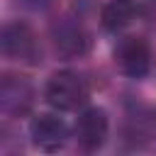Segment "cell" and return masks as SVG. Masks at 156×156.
I'll return each mask as SVG.
<instances>
[{
    "label": "cell",
    "mask_w": 156,
    "mask_h": 156,
    "mask_svg": "<svg viewBox=\"0 0 156 156\" xmlns=\"http://www.w3.org/2000/svg\"><path fill=\"white\" fill-rule=\"evenodd\" d=\"M136 0H107L100 12V22L107 32H122L136 17Z\"/></svg>",
    "instance_id": "obj_8"
},
{
    "label": "cell",
    "mask_w": 156,
    "mask_h": 156,
    "mask_svg": "<svg viewBox=\"0 0 156 156\" xmlns=\"http://www.w3.org/2000/svg\"><path fill=\"white\" fill-rule=\"evenodd\" d=\"M68 136V124L54 112H39L29 122V139L39 151H58L66 146Z\"/></svg>",
    "instance_id": "obj_6"
},
{
    "label": "cell",
    "mask_w": 156,
    "mask_h": 156,
    "mask_svg": "<svg viewBox=\"0 0 156 156\" xmlns=\"http://www.w3.org/2000/svg\"><path fill=\"white\" fill-rule=\"evenodd\" d=\"M51 41L58 56L63 58H76L90 51L93 39L85 24L76 17H61L51 24Z\"/></svg>",
    "instance_id": "obj_4"
},
{
    "label": "cell",
    "mask_w": 156,
    "mask_h": 156,
    "mask_svg": "<svg viewBox=\"0 0 156 156\" xmlns=\"http://www.w3.org/2000/svg\"><path fill=\"white\" fill-rule=\"evenodd\" d=\"M112 56H115V66L127 78L139 80L151 71V46L144 37H136V34L122 37L115 44Z\"/></svg>",
    "instance_id": "obj_3"
},
{
    "label": "cell",
    "mask_w": 156,
    "mask_h": 156,
    "mask_svg": "<svg viewBox=\"0 0 156 156\" xmlns=\"http://www.w3.org/2000/svg\"><path fill=\"white\" fill-rule=\"evenodd\" d=\"M110 119L102 107H85L73 124V136L83 151H98L107 141Z\"/></svg>",
    "instance_id": "obj_7"
},
{
    "label": "cell",
    "mask_w": 156,
    "mask_h": 156,
    "mask_svg": "<svg viewBox=\"0 0 156 156\" xmlns=\"http://www.w3.org/2000/svg\"><path fill=\"white\" fill-rule=\"evenodd\" d=\"M34 105V85L27 76L2 73L0 78V112L5 117H24Z\"/></svg>",
    "instance_id": "obj_5"
},
{
    "label": "cell",
    "mask_w": 156,
    "mask_h": 156,
    "mask_svg": "<svg viewBox=\"0 0 156 156\" xmlns=\"http://www.w3.org/2000/svg\"><path fill=\"white\" fill-rule=\"evenodd\" d=\"M0 51L7 61H17L24 66H39L44 61V49L39 34L27 22H7L0 32Z\"/></svg>",
    "instance_id": "obj_1"
},
{
    "label": "cell",
    "mask_w": 156,
    "mask_h": 156,
    "mask_svg": "<svg viewBox=\"0 0 156 156\" xmlns=\"http://www.w3.org/2000/svg\"><path fill=\"white\" fill-rule=\"evenodd\" d=\"M44 100L61 112L80 110L90 100V85L78 71H56L44 88Z\"/></svg>",
    "instance_id": "obj_2"
},
{
    "label": "cell",
    "mask_w": 156,
    "mask_h": 156,
    "mask_svg": "<svg viewBox=\"0 0 156 156\" xmlns=\"http://www.w3.org/2000/svg\"><path fill=\"white\" fill-rule=\"evenodd\" d=\"M49 0H22V5H32V7H41V5H46Z\"/></svg>",
    "instance_id": "obj_9"
}]
</instances>
